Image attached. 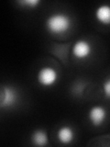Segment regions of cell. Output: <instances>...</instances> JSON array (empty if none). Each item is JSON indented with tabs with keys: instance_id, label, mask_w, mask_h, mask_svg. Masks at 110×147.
Returning <instances> with one entry per match:
<instances>
[{
	"instance_id": "9",
	"label": "cell",
	"mask_w": 110,
	"mask_h": 147,
	"mask_svg": "<svg viewBox=\"0 0 110 147\" xmlns=\"http://www.w3.org/2000/svg\"><path fill=\"white\" fill-rule=\"evenodd\" d=\"M17 3L27 8H36L40 4V0H19Z\"/></svg>"
},
{
	"instance_id": "10",
	"label": "cell",
	"mask_w": 110,
	"mask_h": 147,
	"mask_svg": "<svg viewBox=\"0 0 110 147\" xmlns=\"http://www.w3.org/2000/svg\"><path fill=\"white\" fill-rule=\"evenodd\" d=\"M103 92L107 98H110V78H107L103 84Z\"/></svg>"
},
{
	"instance_id": "3",
	"label": "cell",
	"mask_w": 110,
	"mask_h": 147,
	"mask_svg": "<svg viewBox=\"0 0 110 147\" xmlns=\"http://www.w3.org/2000/svg\"><path fill=\"white\" fill-rule=\"evenodd\" d=\"M17 92L16 88L11 86L3 85L1 86V96H0V108L8 109L13 107L17 101Z\"/></svg>"
},
{
	"instance_id": "7",
	"label": "cell",
	"mask_w": 110,
	"mask_h": 147,
	"mask_svg": "<svg viewBox=\"0 0 110 147\" xmlns=\"http://www.w3.org/2000/svg\"><path fill=\"white\" fill-rule=\"evenodd\" d=\"M75 132L70 126H62L57 131V139L62 144H69L74 140Z\"/></svg>"
},
{
	"instance_id": "6",
	"label": "cell",
	"mask_w": 110,
	"mask_h": 147,
	"mask_svg": "<svg viewBox=\"0 0 110 147\" xmlns=\"http://www.w3.org/2000/svg\"><path fill=\"white\" fill-rule=\"evenodd\" d=\"M95 17L99 23L105 26L110 25V6L109 5H100L95 11Z\"/></svg>"
},
{
	"instance_id": "5",
	"label": "cell",
	"mask_w": 110,
	"mask_h": 147,
	"mask_svg": "<svg viewBox=\"0 0 110 147\" xmlns=\"http://www.w3.org/2000/svg\"><path fill=\"white\" fill-rule=\"evenodd\" d=\"M107 110L102 106H94L88 112V119L94 126L98 127L105 122L107 119Z\"/></svg>"
},
{
	"instance_id": "1",
	"label": "cell",
	"mask_w": 110,
	"mask_h": 147,
	"mask_svg": "<svg viewBox=\"0 0 110 147\" xmlns=\"http://www.w3.org/2000/svg\"><path fill=\"white\" fill-rule=\"evenodd\" d=\"M72 26L71 18L64 13L52 14L46 20V29L50 34L60 35L67 32Z\"/></svg>"
},
{
	"instance_id": "8",
	"label": "cell",
	"mask_w": 110,
	"mask_h": 147,
	"mask_svg": "<svg viewBox=\"0 0 110 147\" xmlns=\"http://www.w3.org/2000/svg\"><path fill=\"white\" fill-rule=\"evenodd\" d=\"M31 142L34 145H37V146L47 145L49 142L47 132L44 130H41V129L34 131L31 135Z\"/></svg>"
},
{
	"instance_id": "4",
	"label": "cell",
	"mask_w": 110,
	"mask_h": 147,
	"mask_svg": "<svg viewBox=\"0 0 110 147\" xmlns=\"http://www.w3.org/2000/svg\"><path fill=\"white\" fill-rule=\"evenodd\" d=\"M92 51H93V48H92L91 43L85 40H77L73 44L72 49L73 56L80 60H85L88 58L92 53Z\"/></svg>"
},
{
	"instance_id": "2",
	"label": "cell",
	"mask_w": 110,
	"mask_h": 147,
	"mask_svg": "<svg viewBox=\"0 0 110 147\" xmlns=\"http://www.w3.org/2000/svg\"><path fill=\"white\" fill-rule=\"evenodd\" d=\"M58 80V73L52 66H44L37 74V81L42 86H52Z\"/></svg>"
}]
</instances>
